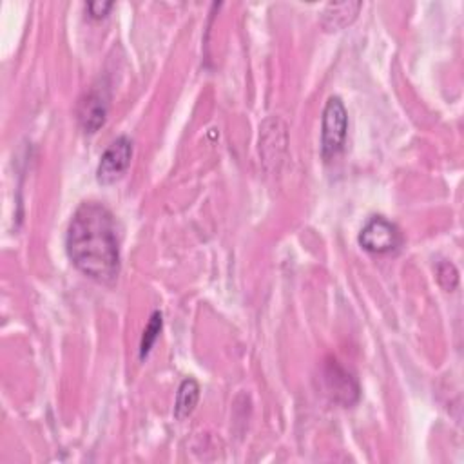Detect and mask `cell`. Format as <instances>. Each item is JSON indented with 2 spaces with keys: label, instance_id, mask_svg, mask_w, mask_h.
I'll use <instances>...</instances> for the list:
<instances>
[{
  "label": "cell",
  "instance_id": "cell-4",
  "mask_svg": "<svg viewBox=\"0 0 464 464\" xmlns=\"http://www.w3.org/2000/svg\"><path fill=\"white\" fill-rule=\"evenodd\" d=\"M132 160V141L129 136H118L102 154L96 179L102 185H112L123 178Z\"/></svg>",
  "mask_w": 464,
  "mask_h": 464
},
{
  "label": "cell",
  "instance_id": "cell-2",
  "mask_svg": "<svg viewBox=\"0 0 464 464\" xmlns=\"http://www.w3.org/2000/svg\"><path fill=\"white\" fill-rule=\"evenodd\" d=\"M348 112L339 96H330L321 118V156L324 161L334 160L346 143Z\"/></svg>",
  "mask_w": 464,
  "mask_h": 464
},
{
  "label": "cell",
  "instance_id": "cell-8",
  "mask_svg": "<svg viewBox=\"0 0 464 464\" xmlns=\"http://www.w3.org/2000/svg\"><path fill=\"white\" fill-rule=\"evenodd\" d=\"M198 401H199V384L192 377L183 379L178 388V393H176L174 417L178 420L187 419L194 411Z\"/></svg>",
  "mask_w": 464,
  "mask_h": 464
},
{
  "label": "cell",
  "instance_id": "cell-9",
  "mask_svg": "<svg viewBox=\"0 0 464 464\" xmlns=\"http://www.w3.org/2000/svg\"><path fill=\"white\" fill-rule=\"evenodd\" d=\"M161 328H163V315L160 310H156V312H152V315L143 330V335L140 341V359H145L150 353L152 346L156 344V341L161 334Z\"/></svg>",
  "mask_w": 464,
  "mask_h": 464
},
{
  "label": "cell",
  "instance_id": "cell-1",
  "mask_svg": "<svg viewBox=\"0 0 464 464\" xmlns=\"http://www.w3.org/2000/svg\"><path fill=\"white\" fill-rule=\"evenodd\" d=\"M71 263L89 279L112 285L120 274V232L112 212L96 201L82 203L65 237Z\"/></svg>",
  "mask_w": 464,
  "mask_h": 464
},
{
  "label": "cell",
  "instance_id": "cell-11",
  "mask_svg": "<svg viewBox=\"0 0 464 464\" xmlns=\"http://www.w3.org/2000/svg\"><path fill=\"white\" fill-rule=\"evenodd\" d=\"M87 13L91 18L94 20H102L109 14V11L114 7V2H103V0H98V2H89L87 5Z\"/></svg>",
  "mask_w": 464,
  "mask_h": 464
},
{
  "label": "cell",
  "instance_id": "cell-10",
  "mask_svg": "<svg viewBox=\"0 0 464 464\" xmlns=\"http://www.w3.org/2000/svg\"><path fill=\"white\" fill-rule=\"evenodd\" d=\"M437 281L446 292H453L459 285V270L450 261H440L437 265Z\"/></svg>",
  "mask_w": 464,
  "mask_h": 464
},
{
  "label": "cell",
  "instance_id": "cell-3",
  "mask_svg": "<svg viewBox=\"0 0 464 464\" xmlns=\"http://www.w3.org/2000/svg\"><path fill=\"white\" fill-rule=\"evenodd\" d=\"M359 245L370 254L384 256L399 250L402 234L399 227L384 216H372L359 232Z\"/></svg>",
  "mask_w": 464,
  "mask_h": 464
},
{
  "label": "cell",
  "instance_id": "cell-5",
  "mask_svg": "<svg viewBox=\"0 0 464 464\" xmlns=\"http://www.w3.org/2000/svg\"><path fill=\"white\" fill-rule=\"evenodd\" d=\"M323 381H324L326 392L335 402L350 408L359 401V395H361L359 382L355 375L348 368H344L339 361L330 359L328 362H324Z\"/></svg>",
  "mask_w": 464,
  "mask_h": 464
},
{
  "label": "cell",
  "instance_id": "cell-6",
  "mask_svg": "<svg viewBox=\"0 0 464 464\" xmlns=\"http://www.w3.org/2000/svg\"><path fill=\"white\" fill-rule=\"evenodd\" d=\"M109 111V96L105 89L89 91L78 103V121L82 129L89 134L96 132L107 118Z\"/></svg>",
  "mask_w": 464,
  "mask_h": 464
},
{
  "label": "cell",
  "instance_id": "cell-7",
  "mask_svg": "<svg viewBox=\"0 0 464 464\" xmlns=\"http://www.w3.org/2000/svg\"><path fill=\"white\" fill-rule=\"evenodd\" d=\"M362 4L361 2H330L321 11L319 22L324 31H341L348 27L359 14Z\"/></svg>",
  "mask_w": 464,
  "mask_h": 464
}]
</instances>
